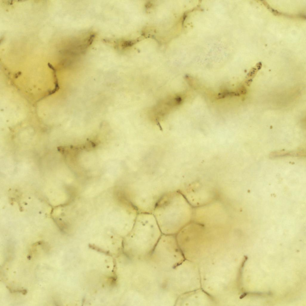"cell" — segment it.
Masks as SVG:
<instances>
[{
    "label": "cell",
    "mask_w": 306,
    "mask_h": 306,
    "mask_svg": "<svg viewBox=\"0 0 306 306\" xmlns=\"http://www.w3.org/2000/svg\"><path fill=\"white\" fill-rule=\"evenodd\" d=\"M162 234L152 213H138L134 225L126 235L127 243L133 246H152Z\"/></svg>",
    "instance_id": "cell-2"
},
{
    "label": "cell",
    "mask_w": 306,
    "mask_h": 306,
    "mask_svg": "<svg viewBox=\"0 0 306 306\" xmlns=\"http://www.w3.org/2000/svg\"><path fill=\"white\" fill-rule=\"evenodd\" d=\"M188 206L178 190L164 194L156 204L152 214L162 234L176 235L186 226Z\"/></svg>",
    "instance_id": "cell-1"
},
{
    "label": "cell",
    "mask_w": 306,
    "mask_h": 306,
    "mask_svg": "<svg viewBox=\"0 0 306 306\" xmlns=\"http://www.w3.org/2000/svg\"><path fill=\"white\" fill-rule=\"evenodd\" d=\"M181 97L172 95L160 101L149 110V114L152 120L158 121L163 119L181 102Z\"/></svg>",
    "instance_id": "cell-3"
}]
</instances>
